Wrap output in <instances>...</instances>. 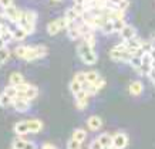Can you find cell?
Segmentation results:
<instances>
[{
  "instance_id": "6da1fadb",
  "label": "cell",
  "mask_w": 155,
  "mask_h": 149,
  "mask_svg": "<svg viewBox=\"0 0 155 149\" xmlns=\"http://www.w3.org/2000/svg\"><path fill=\"white\" fill-rule=\"evenodd\" d=\"M14 56L24 61H34L47 56V47L43 44L37 46H19L14 48Z\"/></svg>"
},
{
  "instance_id": "7a4b0ae2",
  "label": "cell",
  "mask_w": 155,
  "mask_h": 149,
  "mask_svg": "<svg viewBox=\"0 0 155 149\" xmlns=\"http://www.w3.org/2000/svg\"><path fill=\"white\" fill-rule=\"evenodd\" d=\"M77 54L85 65H94L98 60V56L94 51V47H91L83 40H81V43L77 44Z\"/></svg>"
},
{
  "instance_id": "3957f363",
  "label": "cell",
  "mask_w": 155,
  "mask_h": 149,
  "mask_svg": "<svg viewBox=\"0 0 155 149\" xmlns=\"http://www.w3.org/2000/svg\"><path fill=\"white\" fill-rule=\"evenodd\" d=\"M68 20L66 17H60V19H54L47 24V33L50 36H56L57 33H60L61 30H67L68 27Z\"/></svg>"
},
{
  "instance_id": "277c9868",
  "label": "cell",
  "mask_w": 155,
  "mask_h": 149,
  "mask_svg": "<svg viewBox=\"0 0 155 149\" xmlns=\"http://www.w3.org/2000/svg\"><path fill=\"white\" fill-rule=\"evenodd\" d=\"M132 57V53L130 50H125V51H120L117 48H111L110 51V58L113 61H118V63H128L130 58Z\"/></svg>"
},
{
  "instance_id": "5b68a950",
  "label": "cell",
  "mask_w": 155,
  "mask_h": 149,
  "mask_svg": "<svg viewBox=\"0 0 155 149\" xmlns=\"http://www.w3.org/2000/svg\"><path fill=\"white\" fill-rule=\"evenodd\" d=\"M3 14H5L6 19L9 20V23L17 24L20 17H21V10H19L17 7H14V5H13V6H10V7L3 10Z\"/></svg>"
},
{
  "instance_id": "8992f818",
  "label": "cell",
  "mask_w": 155,
  "mask_h": 149,
  "mask_svg": "<svg viewBox=\"0 0 155 149\" xmlns=\"http://www.w3.org/2000/svg\"><path fill=\"white\" fill-rule=\"evenodd\" d=\"M128 135L124 132H117L115 135H113V148L115 149H124L128 145Z\"/></svg>"
},
{
  "instance_id": "52a82bcc",
  "label": "cell",
  "mask_w": 155,
  "mask_h": 149,
  "mask_svg": "<svg viewBox=\"0 0 155 149\" xmlns=\"http://www.w3.org/2000/svg\"><path fill=\"white\" fill-rule=\"evenodd\" d=\"M137 71H138V74L141 77H148L150 75V73L152 71V60H151L150 54H145L142 57V64Z\"/></svg>"
},
{
  "instance_id": "ba28073f",
  "label": "cell",
  "mask_w": 155,
  "mask_h": 149,
  "mask_svg": "<svg viewBox=\"0 0 155 149\" xmlns=\"http://www.w3.org/2000/svg\"><path fill=\"white\" fill-rule=\"evenodd\" d=\"M30 102L31 101H27V99H23V98H14L12 105L17 112H27L30 109Z\"/></svg>"
},
{
  "instance_id": "9c48e42d",
  "label": "cell",
  "mask_w": 155,
  "mask_h": 149,
  "mask_svg": "<svg viewBox=\"0 0 155 149\" xmlns=\"http://www.w3.org/2000/svg\"><path fill=\"white\" fill-rule=\"evenodd\" d=\"M103 126V118L98 115H91L87 119V128L90 131H100Z\"/></svg>"
},
{
  "instance_id": "30bf717a",
  "label": "cell",
  "mask_w": 155,
  "mask_h": 149,
  "mask_svg": "<svg viewBox=\"0 0 155 149\" xmlns=\"http://www.w3.org/2000/svg\"><path fill=\"white\" fill-rule=\"evenodd\" d=\"M120 34V37L124 40V41H128V40H131V38H135L137 37V30L134 26H130L127 24L125 27L121 30V33H118Z\"/></svg>"
},
{
  "instance_id": "8fae6325",
  "label": "cell",
  "mask_w": 155,
  "mask_h": 149,
  "mask_svg": "<svg viewBox=\"0 0 155 149\" xmlns=\"http://www.w3.org/2000/svg\"><path fill=\"white\" fill-rule=\"evenodd\" d=\"M28 125V129H30V134H40L44 128V124L40 119H36V118H31V119H26Z\"/></svg>"
},
{
  "instance_id": "7c38bea8",
  "label": "cell",
  "mask_w": 155,
  "mask_h": 149,
  "mask_svg": "<svg viewBox=\"0 0 155 149\" xmlns=\"http://www.w3.org/2000/svg\"><path fill=\"white\" fill-rule=\"evenodd\" d=\"M14 134L17 136H26L27 134H30V129H28V125H27V121H19L14 124Z\"/></svg>"
},
{
  "instance_id": "4fadbf2b",
  "label": "cell",
  "mask_w": 155,
  "mask_h": 149,
  "mask_svg": "<svg viewBox=\"0 0 155 149\" xmlns=\"http://www.w3.org/2000/svg\"><path fill=\"white\" fill-rule=\"evenodd\" d=\"M67 36L70 40L75 41V40H78L81 37V33L78 30V24L77 23H70L68 24V27H67Z\"/></svg>"
},
{
  "instance_id": "5bb4252c",
  "label": "cell",
  "mask_w": 155,
  "mask_h": 149,
  "mask_svg": "<svg viewBox=\"0 0 155 149\" xmlns=\"http://www.w3.org/2000/svg\"><path fill=\"white\" fill-rule=\"evenodd\" d=\"M38 95V89L37 87H34V85H30V88L26 91V92L23 94H19L16 98H23V99H27V101H33V99H36Z\"/></svg>"
},
{
  "instance_id": "9a60e30c",
  "label": "cell",
  "mask_w": 155,
  "mask_h": 149,
  "mask_svg": "<svg viewBox=\"0 0 155 149\" xmlns=\"http://www.w3.org/2000/svg\"><path fill=\"white\" fill-rule=\"evenodd\" d=\"M128 91H130V94H131V95H134V97H138V95H141L142 91H144V84H142L141 81L135 79V81H132L131 84H130V87H128Z\"/></svg>"
},
{
  "instance_id": "2e32d148",
  "label": "cell",
  "mask_w": 155,
  "mask_h": 149,
  "mask_svg": "<svg viewBox=\"0 0 155 149\" xmlns=\"http://www.w3.org/2000/svg\"><path fill=\"white\" fill-rule=\"evenodd\" d=\"M23 83H26L24 81V75L21 74V73H19V71H14V73H12V74L9 75V84L10 85H20L23 84Z\"/></svg>"
},
{
  "instance_id": "e0dca14e",
  "label": "cell",
  "mask_w": 155,
  "mask_h": 149,
  "mask_svg": "<svg viewBox=\"0 0 155 149\" xmlns=\"http://www.w3.org/2000/svg\"><path fill=\"white\" fill-rule=\"evenodd\" d=\"M71 139L77 141L78 144H83L85 139H87V131L83 129V128H75L73 131V135H71Z\"/></svg>"
},
{
  "instance_id": "ac0fdd59",
  "label": "cell",
  "mask_w": 155,
  "mask_h": 149,
  "mask_svg": "<svg viewBox=\"0 0 155 149\" xmlns=\"http://www.w3.org/2000/svg\"><path fill=\"white\" fill-rule=\"evenodd\" d=\"M97 139H98L100 144L103 145V148H111V146H113V135H110L107 132L101 134Z\"/></svg>"
},
{
  "instance_id": "d6986e66",
  "label": "cell",
  "mask_w": 155,
  "mask_h": 149,
  "mask_svg": "<svg viewBox=\"0 0 155 149\" xmlns=\"http://www.w3.org/2000/svg\"><path fill=\"white\" fill-rule=\"evenodd\" d=\"M64 17L68 20V23H77V21L81 19V16L77 13V11H75L73 7L66 10V16H64Z\"/></svg>"
},
{
  "instance_id": "ffe728a7",
  "label": "cell",
  "mask_w": 155,
  "mask_h": 149,
  "mask_svg": "<svg viewBox=\"0 0 155 149\" xmlns=\"http://www.w3.org/2000/svg\"><path fill=\"white\" fill-rule=\"evenodd\" d=\"M2 38L5 40L6 43H10V41H14L13 38V30L10 28V26L5 24L3 26V33H2Z\"/></svg>"
},
{
  "instance_id": "44dd1931",
  "label": "cell",
  "mask_w": 155,
  "mask_h": 149,
  "mask_svg": "<svg viewBox=\"0 0 155 149\" xmlns=\"http://www.w3.org/2000/svg\"><path fill=\"white\" fill-rule=\"evenodd\" d=\"M100 30H101V33H103V34H113L114 33V21L111 19H107L105 20V23L103 24V26H101V28H100Z\"/></svg>"
},
{
  "instance_id": "7402d4cb",
  "label": "cell",
  "mask_w": 155,
  "mask_h": 149,
  "mask_svg": "<svg viewBox=\"0 0 155 149\" xmlns=\"http://www.w3.org/2000/svg\"><path fill=\"white\" fill-rule=\"evenodd\" d=\"M27 36H28V34L24 31L21 27H16L13 30V38H14V41H23V40L27 37Z\"/></svg>"
},
{
  "instance_id": "603a6c76",
  "label": "cell",
  "mask_w": 155,
  "mask_h": 149,
  "mask_svg": "<svg viewBox=\"0 0 155 149\" xmlns=\"http://www.w3.org/2000/svg\"><path fill=\"white\" fill-rule=\"evenodd\" d=\"M101 78V75L97 73V71H85V79H87V83L88 84H94V83H97L98 79Z\"/></svg>"
},
{
  "instance_id": "cb8c5ba5",
  "label": "cell",
  "mask_w": 155,
  "mask_h": 149,
  "mask_svg": "<svg viewBox=\"0 0 155 149\" xmlns=\"http://www.w3.org/2000/svg\"><path fill=\"white\" fill-rule=\"evenodd\" d=\"M68 88H70V92L73 94V95H77V94L80 92L81 89H83V84H80L77 79H71L70 81V85H68Z\"/></svg>"
},
{
  "instance_id": "d4e9b609",
  "label": "cell",
  "mask_w": 155,
  "mask_h": 149,
  "mask_svg": "<svg viewBox=\"0 0 155 149\" xmlns=\"http://www.w3.org/2000/svg\"><path fill=\"white\" fill-rule=\"evenodd\" d=\"M12 104H13V98L9 97V95H7V94H5V92L0 94V107H2V108H7V107H10Z\"/></svg>"
},
{
  "instance_id": "484cf974",
  "label": "cell",
  "mask_w": 155,
  "mask_h": 149,
  "mask_svg": "<svg viewBox=\"0 0 155 149\" xmlns=\"http://www.w3.org/2000/svg\"><path fill=\"white\" fill-rule=\"evenodd\" d=\"M24 17L28 23L36 24V21H37V13L34 10H24Z\"/></svg>"
},
{
  "instance_id": "4316f807",
  "label": "cell",
  "mask_w": 155,
  "mask_h": 149,
  "mask_svg": "<svg viewBox=\"0 0 155 149\" xmlns=\"http://www.w3.org/2000/svg\"><path fill=\"white\" fill-rule=\"evenodd\" d=\"M83 41H85L87 44H90L91 47H95V36H94V31H90V33H87V34H84L83 36Z\"/></svg>"
},
{
  "instance_id": "83f0119b",
  "label": "cell",
  "mask_w": 155,
  "mask_h": 149,
  "mask_svg": "<svg viewBox=\"0 0 155 149\" xmlns=\"http://www.w3.org/2000/svg\"><path fill=\"white\" fill-rule=\"evenodd\" d=\"M128 64L131 65L134 70H138L142 64V58L141 57H138V56H132L131 58H130V61H128Z\"/></svg>"
},
{
  "instance_id": "f1b7e54d",
  "label": "cell",
  "mask_w": 155,
  "mask_h": 149,
  "mask_svg": "<svg viewBox=\"0 0 155 149\" xmlns=\"http://www.w3.org/2000/svg\"><path fill=\"white\" fill-rule=\"evenodd\" d=\"M113 21H114V33H121L122 28L127 26V23H125L124 19H115V20H113Z\"/></svg>"
},
{
  "instance_id": "f546056e",
  "label": "cell",
  "mask_w": 155,
  "mask_h": 149,
  "mask_svg": "<svg viewBox=\"0 0 155 149\" xmlns=\"http://www.w3.org/2000/svg\"><path fill=\"white\" fill-rule=\"evenodd\" d=\"M3 92L5 94H7V95H9V97H12L14 99V98L17 97V88H16V87H14V85H7V87H5V89H3Z\"/></svg>"
},
{
  "instance_id": "4dcf8cb0",
  "label": "cell",
  "mask_w": 155,
  "mask_h": 149,
  "mask_svg": "<svg viewBox=\"0 0 155 149\" xmlns=\"http://www.w3.org/2000/svg\"><path fill=\"white\" fill-rule=\"evenodd\" d=\"M26 142H27V141L24 139L23 136H17V138L13 141V148H16V149H23L24 145H26Z\"/></svg>"
},
{
  "instance_id": "1f68e13d",
  "label": "cell",
  "mask_w": 155,
  "mask_h": 149,
  "mask_svg": "<svg viewBox=\"0 0 155 149\" xmlns=\"http://www.w3.org/2000/svg\"><path fill=\"white\" fill-rule=\"evenodd\" d=\"M74 79H77L80 84H87V79H85V71H77L74 74Z\"/></svg>"
},
{
  "instance_id": "d6a6232c",
  "label": "cell",
  "mask_w": 155,
  "mask_h": 149,
  "mask_svg": "<svg viewBox=\"0 0 155 149\" xmlns=\"http://www.w3.org/2000/svg\"><path fill=\"white\" fill-rule=\"evenodd\" d=\"M10 54H12V53H10V50L7 48V47H5L3 50H0V60L3 61V63H6V61L10 58Z\"/></svg>"
},
{
  "instance_id": "836d02e7",
  "label": "cell",
  "mask_w": 155,
  "mask_h": 149,
  "mask_svg": "<svg viewBox=\"0 0 155 149\" xmlns=\"http://www.w3.org/2000/svg\"><path fill=\"white\" fill-rule=\"evenodd\" d=\"M88 105V99H75V107L77 109H80V111H84L85 108Z\"/></svg>"
},
{
  "instance_id": "e575fe53",
  "label": "cell",
  "mask_w": 155,
  "mask_h": 149,
  "mask_svg": "<svg viewBox=\"0 0 155 149\" xmlns=\"http://www.w3.org/2000/svg\"><path fill=\"white\" fill-rule=\"evenodd\" d=\"M141 48L142 50H144V51L147 53V54H148V53L151 51V50H152V48H154V43L152 41H150V40H144V41H142V46H141Z\"/></svg>"
},
{
  "instance_id": "d590c367",
  "label": "cell",
  "mask_w": 155,
  "mask_h": 149,
  "mask_svg": "<svg viewBox=\"0 0 155 149\" xmlns=\"http://www.w3.org/2000/svg\"><path fill=\"white\" fill-rule=\"evenodd\" d=\"M77 148H81V144H78L77 141L70 139L67 142V149H77Z\"/></svg>"
},
{
  "instance_id": "8d00e7d4",
  "label": "cell",
  "mask_w": 155,
  "mask_h": 149,
  "mask_svg": "<svg viewBox=\"0 0 155 149\" xmlns=\"http://www.w3.org/2000/svg\"><path fill=\"white\" fill-rule=\"evenodd\" d=\"M90 149H104L103 145L98 142V139L95 138L94 141H91V144H90Z\"/></svg>"
},
{
  "instance_id": "74e56055",
  "label": "cell",
  "mask_w": 155,
  "mask_h": 149,
  "mask_svg": "<svg viewBox=\"0 0 155 149\" xmlns=\"http://www.w3.org/2000/svg\"><path fill=\"white\" fill-rule=\"evenodd\" d=\"M13 6V0H0V7H3V10Z\"/></svg>"
},
{
  "instance_id": "f35d334b",
  "label": "cell",
  "mask_w": 155,
  "mask_h": 149,
  "mask_svg": "<svg viewBox=\"0 0 155 149\" xmlns=\"http://www.w3.org/2000/svg\"><path fill=\"white\" fill-rule=\"evenodd\" d=\"M23 149H37V145L34 144V142H31V141H27Z\"/></svg>"
},
{
  "instance_id": "ab89813d",
  "label": "cell",
  "mask_w": 155,
  "mask_h": 149,
  "mask_svg": "<svg viewBox=\"0 0 155 149\" xmlns=\"http://www.w3.org/2000/svg\"><path fill=\"white\" fill-rule=\"evenodd\" d=\"M41 149H57V148L53 144H48V142H46V144H43Z\"/></svg>"
},
{
  "instance_id": "60d3db41",
  "label": "cell",
  "mask_w": 155,
  "mask_h": 149,
  "mask_svg": "<svg viewBox=\"0 0 155 149\" xmlns=\"http://www.w3.org/2000/svg\"><path fill=\"white\" fill-rule=\"evenodd\" d=\"M148 78H150V81L152 83V84H155V70L151 71L150 75H148Z\"/></svg>"
},
{
  "instance_id": "b9f144b4",
  "label": "cell",
  "mask_w": 155,
  "mask_h": 149,
  "mask_svg": "<svg viewBox=\"0 0 155 149\" xmlns=\"http://www.w3.org/2000/svg\"><path fill=\"white\" fill-rule=\"evenodd\" d=\"M5 47H7V43H6L5 40H3V38L0 37V50H3Z\"/></svg>"
},
{
  "instance_id": "7bdbcfd3",
  "label": "cell",
  "mask_w": 155,
  "mask_h": 149,
  "mask_svg": "<svg viewBox=\"0 0 155 149\" xmlns=\"http://www.w3.org/2000/svg\"><path fill=\"white\" fill-rule=\"evenodd\" d=\"M148 54H150V57H151V60L154 61L155 60V46H154V48H152V50H151L150 53H148Z\"/></svg>"
},
{
  "instance_id": "ee69618b",
  "label": "cell",
  "mask_w": 155,
  "mask_h": 149,
  "mask_svg": "<svg viewBox=\"0 0 155 149\" xmlns=\"http://www.w3.org/2000/svg\"><path fill=\"white\" fill-rule=\"evenodd\" d=\"M85 3H87V0H74V5H83V6H85Z\"/></svg>"
},
{
  "instance_id": "f6af8a7d",
  "label": "cell",
  "mask_w": 155,
  "mask_h": 149,
  "mask_svg": "<svg viewBox=\"0 0 155 149\" xmlns=\"http://www.w3.org/2000/svg\"><path fill=\"white\" fill-rule=\"evenodd\" d=\"M5 14L3 13H0V26H3V24H5Z\"/></svg>"
},
{
  "instance_id": "bcb514c9",
  "label": "cell",
  "mask_w": 155,
  "mask_h": 149,
  "mask_svg": "<svg viewBox=\"0 0 155 149\" xmlns=\"http://www.w3.org/2000/svg\"><path fill=\"white\" fill-rule=\"evenodd\" d=\"M122 0H110V3H113V5L115 6H120V3H121Z\"/></svg>"
},
{
  "instance_id": "7dc6e473",
  "label": "cell",
  "mask_w": 155,
  "mask_h": 149,
  "mask_svg": "<svg viewBox=\"0 0 155 149\" xmlns=\"http://www.w3.org/2000/svg\"><path fill=\"white\" fill-rule=\"evenodd\" d=\"M150 41L155 43V31H152V33H151V36H150Z\"/></svg>"
},
{
  "instance_id": "c3c4849f",
  "label": "cell",
  "mask_w": 155,
  "mask_h": 149,
  "mask_svg": "<svg viewBox=\"0 0 155 149\" xmlns=\"http://www.w3.org/2000/svg\"><path fill=\"white\" fill-rule=\"evenodd\" d=\"M98 2H101V3H103V5H105V3H108V2H110V0H98Z\"/></svg>"
},
{
  "instance_id": "681fc988",
  "label": "cell",
  "mask_w": 155,
  "mask_h": 149,
  "mask_svg": "<svg viewBox=\"0 0 155 149\" xmlns=\"http://www.w3.org/2000/svg\"><path fill=\"white\" fill-rule=\"evenodd\" d=\"M5 26V24H3ZM3 26H0V37H2V33H3Z\"/></svg>"
},
{
  "instance_id": "f907efd6",
  "label": "cell",
  "mask_w": 155,
  "mask_h": 149,
  "mask_svg": "<svg viewBox=\"0 0 155 149\" xmlns=\"http://www.w3.org/2000/svg\"><path fill=\"white\" fill-rule=\"evenodd\" d=\"M152 70H155V60L152 61Z\"/></svg>"
},
{
  "instance_id": "816d5d0a",
  "label": "cell",
  "mask_w": 155,
  "mask_h": 149,
  "mask_svg": "<svg viewBox=\"0 0 155 149\" xmlns=\"http://www.w3.org/2000/svg\"><path fill=\"white\" fill-rule=\"evenodd\" d=\"M3 64H5V63H3V61L0 60V67H2V65H3Z\"/></svg>"
},
{
  "instance_id": "f5cc1de1",
  "label": "cell",
  "mask_w": 155,
  "mask_h": 149,
  "mask_svg": "<svg viewBox=\"0 0 155 149\" xmlns=\"http://www.w3.org/2000/svg\"><path fill=\"white\" fill-rule=\"evenodd\" d=\"M104 149H115V148H113V146H111V148H104Z\"/></svg>"
},
{
  "instance_id": "db71d44e",
  "label": "cell",
  "mask_w": 155,
  "mask_h": 149,
  "mask_svg": "<svg viewBox=\"0 0 155 149\" xmlns=\"http://www.w3.org/2000/svg\"><path fill=\"white\" fill-rule=\"evenodd\" d=\"M53 2H60V0H53Z\"/></svg>"
},
{
  "instance_id": "11a10c76",
  "label": "cell",
  "mask_w": 155,
  "mask_h": 149,
  "mask_svg": "<svg viewBox=\"0 0 155 149\" xmlns=\"http://www.w3.org/2000/svg\"><path fill=\"white\" fill-rule=\"evenodd\" d=\"M10 149H16V148H13V146H12V148H10Z\"/></svg>"
},
{
  "instance_id": "9f6ffc18",
  "label": "cell",
  "mask_w": 155,
  "mask_h": 149,
  "mask_svg": "<svg viewBox=\"0 0 155 149\" xmlns=\"http://www.w3.org/2000/svg\"><path fill=\"white\" fill-rule=\"evenodd\" d=\"M77 149H81V148H77Z\"/></svg>"
},
{
  "instance_id": "6f0895ef",
  "label": "cell",
  "mask_w": 155,
  "mask_h": 149,
  "mask_svg": "<svg viewBox=\"0 0 155 149\" xmlns=\"http://www.w3.org/2000/svg\"><path fill=\"white\" fill-rule=\"evenodd\" d=\"M154 87H155V84H154Z\"/></svg>"
}]
</instances>
